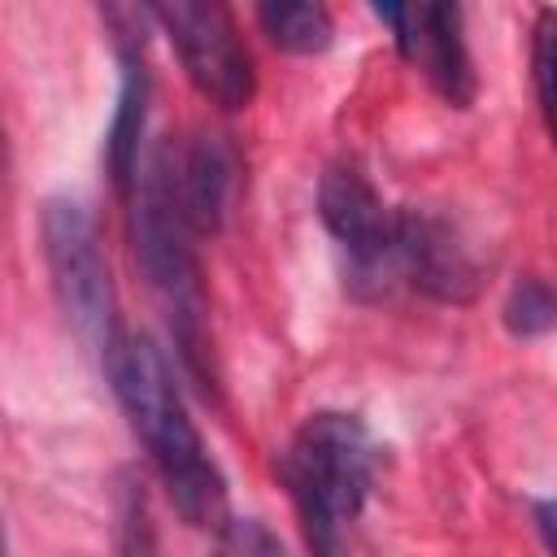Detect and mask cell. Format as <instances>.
<instances>
[{"label": "cell", "instance_id": "cell-4", "mask_svg": "<svg viewBox=\"0 0 557 557\" xmlns=\"http://www.w3.org/2000/svg\"><path fill=\"white\" fill-rule=\"evenodd\" d=\"M39 235H44V261H48V278L65 322L104 361V352L122 339V322H117L113 278H109L96 218L87 213L83 200L52 196L44 200Z\"/></svg>", "mask_w": 557, "mask_h": 557}, {"label": "cell", "instance_id": "cell-5", "mask_svg": "<svg viewBox=\"0 0 557 557\" xmlns=\"http://www.w3.org/2000/svg\"><path fill=\"white\" fill-rule=\"evenodd\" d=\"M152 22L170 35L183 74L218 109H244L257 91L252 57L239 39L235 13L222 0H161L148 4Z\"/></svg>", "mask_w": 557, "mask_h": 557}, {"label": "cell", "instance_id": "cell-13", "mask_svg": "<svg viewBox=\"0 0 557 557\" xmlns=\"http://www.w3.org/2000/svg\"><path fill=\"white\" fill-rule=\"evenodd\" d=\"M500 318H505V326H509L513 335H522V339L544 335V331L557 326V292H553L544 278L527 274V278H518V283L509 287V296H505V305H500Z\"/></svg>", "mask_w": 557, "mask_h": 557}, {"label": "cell", "instance_id": "cell-3", "mask_svg": "<svg viewBox=\"0 0 557 557\" xmlns=\"http://www.w3.org/2000/svg\"><path fill=\"white\" fill-rule=\"evenodd\" d=\"M278 479L300 513L305 535L344 531V522L361 513L374 479L370 431L352 413H309L278 457Z\"/></svg>", "mask_w": 557, "mask_h": 557}, {"label": "cell", "instance_id": "cell-16", "mask_svg": "<svg viewBox=\"0 0 557 557\" xmlns=\"http://www.w3.org/2000/svg\"><path fill=\"white\" fill-rule=\"evenodd\" d=\"M535 527H540L548 553L557 557V500H540V505H535Z\"/></svg>", "mask_w": 557, "mask_h": 557}, {"label": "cell", "instance_id": "cell-12", "mask_svg": "<svg viewBox=\"0 0 557 557\" xmlns=\"http://www.w3.org/2000/svg\"><path fill=\"white\" fill-rule=\"evenodd\" d=\"M531 83L540 100V117L557 144V9H540L531 26Z\"/></svg>", "mask_w": 557, "mask_h": 557}, {"label": "cell", "instance_id": "cell-1", "mask_svg": "<svg viewBox=\"0 0 557 557\" xmlns=\"http://www.w3.org/2000/svg\"><path fill=\"white\" fill-rule=\"evenodd\" d=\"M104 379L126 409L139 444L148 448L170 505L191 527H222L226 513V479L213 466L196 422L187 418L183 392L174 383L170 357L152 335L122 331V339L104 352Z\"/></svg>", "mask_w": 557, "mask_h": 557}, {"label": "cell", "instance_id": "cell-2", "mask_svg": "<svg viewBox=\"0 0 557 557\" xmlns=\"http://www.w3.org/2000/svg\"><path fill=\"white\" fill-rule=\"evenodd\" d=\"M126 200H131L135 261L170 313L178 357L209 392L213 370H209V339H205V292H200V265L191 252V226H187V218L178 209V191H174V148L170 144H157L144 157L135 191Z\"/></svg>", "mask_w": 557, "mask_h": 557}, {"label": "cell", "instance_id": "cell-11", "mask_svg": "<svg viewBox=\"0 0 557 557\" xmlns=\"http://www.w3.org/2000/svg\"><path fill=\"white\" fill-rule=\"evenodd\" d=\"M257 22L274 48L300 52V57L322 52L335 35L326 4H313V0H265V4H257Z\"/></svg>", "mask_w": 557, "mask_h": 557}, {"label": "cell", "instance_id": "cell-10", "mask_svg": "<svg viewBox=\"0 0 557 557\" xmlns=\"http://www.w3.org/2000/svg\"><path fill=\"white\" fill-rule=\"evenodd\" d=\"M122 57V83H117V104L109 117L104 135V161L109 178L122 196L135 191L139 165H144V122H148V65H144V44H117Z\"/></svg>", "mask_w": 557, "mask_h": 557}, {"label": "cell", "instance_id": "cell-14", "mask_svg": "<svg viewBox=\"0 0 557 557\" xmlns=\"http://www.w3.org/2000/svg\"><path fill=\"white\" fill-rule=\"evenodd\" d=\"M113 518H117V553L122 557H152L157 553V540H152V518H148V496H144V483L122 470L117 479V500H113Z\"/></svg>", "mask_w": 557, "mask_h": 557}, {"label": "cell", "instance_id": "cell-6", "mask_svg": "<svg viewBox=\"0 0 557 557\" xmlns=\"http://www.w3.org/2000/svg\"><path fill=\"white\" fill-rule=\"evenodd\" d=\"M392 265H400L413 292L440 305H470L483 287L479 257L457 231V222H448L440 209H426V205L396 209Z\"/></svg>", "mask_w": 557, "mask_h": 557}, {"label": "cell", "instance_id": "cell-8", "mask_svg": "<svg viewBox=\"0 0 557 557\" xmlns=\"http://www.w3.org/2000/svg\"><path fill=\"white\" fill-rule=\"evenodd\" d=\"M318 213H322V226L339 239V248L352 257L357 270L392 265L396 209L383 205L374 183L352 161H339V165H331L322 174V183H318Z\"/></svg>", "mask_w": 557, "mask_h": 557}, {"label": "cell", "instance_id": "cell-9", "mask_svg": "<svg viewBox=\"0 0 557 557\" xmlns=\"http://www.w3.org/2000/svg\"><path fill=\"white\" fill-rule=\"evenodd\" d=\"M174 191L191 235H218L239 196V148L222 131H196L174 152Z\"/></svg>", "mask_w": 557, "mask_h": 557}, {"label": "cell", "instance_id": "cell-7", "mask_svg": "<svg viewBox=\"0 0 557 557\" xmlns=\"http://www.w3.org/2000/svg\"><path fill=\"white\" fill-rule=\"evenodd\" d=\"M374 17L392 30L400 57L418 65L453 109H466L474 100V70L461 39L457 4H374Z\"/></svg>", "mask_w": 557, "mask_h": 557}, {"label": "cell", "instance_id": "cell-15", "mask_svg": "<svg viewBox=\"0 0 557 557\" xmlns=\"http://www.w3.org/2000/svg\"><path fill=\"white\" fill-rule=\"evenodd\" d=\"M213 557H292L261 518H226L218 527Z\"/></svg>", "mask_w": 557, "mask_h": 557}]
</instances>
